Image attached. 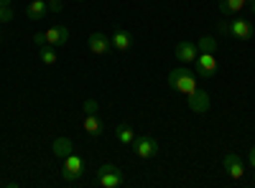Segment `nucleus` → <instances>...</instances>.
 Masks as SVG:
<instances>
[{"instance_id": "39448f33", "label": "nucleus", "mask_w": 255, "mask_h": 188, "mask_svg": "<svg viewBox=\"0 0 255 188\" xmlns=\"http://www.w3.org/2000/svg\"><path fill=\"white\" fill-rule=\"evenodd\" d=\"M194 66H197V74H199V76H204V79L215 76V74H217V69H220L215 54H204V51H199V56H197V61H194Z\"/></svg>"}, {"instance_id": "dca6fc26", "label": "nucleus", "mask_w": 255, "mask_h": 188, "mask_svg": "<svg viewBox=\"0 0 255 188\" xmlns=\"http://www.w3.org/2000/svg\"><path fill=\"white\" fill-rule=\"evenodd\" d=\"M115 137H118V142L120 145H133V140H135V130L130 127V125H118L115 127Z\"/></svg>"}, {"instance_id": "c85d7f7f", "label": "nucleus", "mask_w": 255, "mask_h": 188, "mask_svg": "<svg viewBox=\"0 0 255 188\" xmlns=\"http://www.w3.org/2000/svg\"><path fill=\"white\" fill-rule=\"evenodd\" d=\"M0 41H3V36H0Z\"/></svg>"}, {"instance_id": "5701e85b", "label": "nucleus", "mask_w": 255, "mask_h": 188, "mask_svg": "<svg viewBox=\"0 0 255 188\" xmlns=\"http://www.w3.org/2000/svg\"><path fill=\"white\" fill-rule=\"evenodd\" d=\"M217 31H220L222 36H230V23H227V20H220V23H217Z\"/></svg>"}, {"instance_id": "cd10ccee", "label": "nucleus", "mask_w": 255, "mask_h": 188, "mask_svg": "<svg viewBox=\"0 0 255 188\" xmlns=\"http://www.w3.org/2000/svg\"><path fill=\"white\" fill-rule=\"evenodd\" d=\"M77 3H82V0H77Z\"/></svg>"}, {"instance_id": "ddd939ff", "label": "nucleus", "mask_w": 255, "mask_h": 188, "mask_svg": "<svg viewBox=\"0 0 255 188\" xmlns=\"http://www.w3.org/2000/svg\"><path fill=\"white\" fill-rule=\"evenodd\" d=\"M245 8H248V0H220L222 15H240Z\"/></svg>"}, {"instance_id": "1a4fd4ad", "label": "nucleus", "mask_w": 255, "mask_h": 188, "mask_svg": "<svg viewBox=\"0 0 255 188\" xmlns=\"http://www.w3.org/2000/svg\"><path fill=\"white\" fill-rule=\"evenodd\" d=\"M90 51L97 54V56H105V54H110L113 51V41L108 38V33H90Z\"/></svg>"}, {"instance_id": "0eeeda50", "label": "nucleus", "mask_w": 255, "mask_h": 188, "mask_svg": "<svg viewBox=\"0 0 255 188\" xmlns=\"http://www.w3.org/2000/svg\"><path fill=\"white\" fill-rule=\"evenodd\" d=\"M222 165H225V171H227V176H230L232 181H240V178L245 176V163H243V158H240V155H235V153L225 155Z\"/></svg>"}, {"instance_id": "f03ea898", "label": "nucleus", "mask_w": 255, "mask_h": 188, "mask_svg": "<svg viewBox=\"0 0 255 188\" xmlns=\"http://www.w3.org/2000/svg\"><path fill=\"white\" fill-rule=\"evenodd\" d=\"M97 183L102 188H120V186H125V173L118 168V165L105 163L102 168L97 171Z\"/></svg>"}, {"instance_id": "20e7f679", "label": "nucleus", "mask_w": 255, "mask_h": 188, "mask_svg": "<svg viewBox=\"0 0 255 188\" xmlns=\"http://www.w3.org/2000/svg\"><path fill=\"white\" fill-rule=\"evenodd\" d=\"M133 150H135V155L138 158H143V160H148V158H156L158 155V142L153 140V137H148V135H135V140H133Z\"/></svg>"}, {"instance_id": "a211bd4d", "label": "nucleus", "mask_w": 255, "mask_h": 188, "mask_svg": "<svg viewBox=\"0 0 255 188\" xmlns=\"http://www.w3.org/2000/svg\"><path fill=\"white\" fill-rule=\"evenodd\" d=\"M38 59L44 61L46 66H56L59 64V56H56L54 46H38Z\"/></svg>"}, {"instance_id": "f257e3e1", "label": "nucleus", "mask_w": 255, "mask_h": 188, "mask_svg": "<svg viewBox=\"0 0 255 188\" xmlns=\"http://www.w3.org/2000/svg\"><path fill=\"white\" fill-rule=\"evenodd\" d=\"M168 87L189 97L191 92L197 89V74L189 69V64H184L181 69H171L168 71Z\"/></svg>"}, {"instance_id": "4be33fe9", "label": "nucleus", "mask_w": 255, "mask_h": 188, "mask_svg": "<svg viewBox=\"0 0 255 188\" xmlns=\"http://www.w3.org/2000/svg\"><path fill=\"white\" fill-rule=\"evenodd\" d=\"M97 112V99H84V115H95Z\"/></svg>"}, {"instance_id": "bb28decb", "label": "nucleus", "mask_w": 255, "mask_h": 188, "mask_svg": "<svg viewBox=\"0 0 255 188\" xmlns=\"http://www.w3.org/2000/svg\"><path fill=\"white\" fill-rule=\"evenodd\" d=\"M253 183H255V176H253Z\"/></svg>"}, {"instance_id": "4468645a", "label": "nucleus", "mask_w": 255, "mask_h": 188, "mask_svg": "<svg viewBox=\"0 0 255 188\" xmlns=\"http://www.w3.org/2000/svg\"><path fill=\"white\" fill-rule=\"evenodd\" d=\"M49 13V5H46V0H31V3L26 5V15L31 20H41V18H46Z\"/></svg>"}, {"instance_id": "f8f14e48", "label": "nucleus", "mask_w": 255, "mask_h": 188, "mask_svg": "<svg viewBox=\"0 0 255 188\" xmlns=\"http://www.w3.org/2000/svg\"><path fill=\"white\" fill-rule=\"evenodd\" d=\"M110 41H113V49L115 51H130L133 49V36L128 33L125 28H113Z\"/></svg>"}, {"instance_id": "f3484780", "label": "nucleus", "mask_w": 255, "mask_h": 188, "mask_svg": "<svg viewBox=\"0 0 255 188\" xmlns=\"http://www.w3.org/2000/svg\"><path fill=\"white\" fill-rule=\"evenodd\" d=\"M51 150H54V155H56V158H61V160L67 158L69 153H74V150H72V140H69V137H56V140H54V145H51Z\"/></svg>"}, {"instance_id": "a878e982", "label": "nucleus", "mask_w": 255, "mask_h": 188, "mask_svg": "<svg viewBox=\"0 0 255 188\" xmlns=\"http://www.w3.org/2000/svg\"><path fill=\"white\" fill-rule=\"evenodd\" d=\"M248 8H250V13L255 15V0H248Z\"/></svg>"}, {"instance_id": "2eb2a0df", "label": "nucleus", "mask_w": 255, "mask_h": 188, "mask_svg": "<svg viewBox=\"0 0 255 188\" xmlns=\"http://www.w3.org/2000/svg\"><path fill=\"white\" fill-rule=\"evenodd\" d=\"M102 130H105V125H102V120L97 117V112H95V115H84V132L92 135V137H97V135H102Z\"/></svg>"}, {"instance_id": "9d476101", "label": "nucleus", "mask_w": 255, "mask_h": 188, "mask_svg": "<svg viewBox=\"0 0 255 188\" xmlns=\"http://www.w3.org/2000/svg\"><path fill=\"white\" fill-rule=\"evenodd\" d=\"M209 104H212V99H209V94L204 89H194L189 94V110L191 112L204 115V112H209Z\"/></svg>"}, {"instance_id": "412c9836", "label": "nucleus", "mask_w": 255, "mask_h": 188, "mask_svg": "<svg viewBox=\"0 0 255 188\" xmlns=\"http://www.w3.org/2000/svg\"><path fill=\"white\" fill-rule=\"evenodd\" d=\"M49 13H61L64 10V0H46Z\"/></svg>"}, {"instance_id": "9b49d317", "label": "nucleus", "mask_w": 255, "mask_h": 188, "mask_svg": "<svg viewBox=\"0 0 255 188\" xmlns=\"http://www.w3.org/2000/svg\"><path fill=\"white\" fill-rule=\"evenodd\" d=\"M46 46H54V49H59V46H64L69 41V28L67 26H51V28H46Z\"/></svg>"}, {"instance_id": "423d86ee", "label": "nucleus", "mask_w": 255, "mask_h": 188, "mask_svg": "<svg viewBox=\"0 0 255 188\" xmlns=\"http://www.w3.org/2000/svg\"><path fill=\"white\" fill-rule=\"evenodd\" d=\"M174 56L181 64H194L197 56H199V49H197V44H191V41H179L176 49H174Z\"/></svg>"}, {"instance_id": "6ab92c4d", "label": "nucleus", "mask_w": 255, "mask_h": 188, "mask_svg": "<svg viewBox=\"0 0 255 188\" xmlns=\"http://www.w3.org/2000/svg\"><path fill=\"white\" fill-rule=\"evenodd\" d=\"M197 49L204 51V54H215V51H217V38H215V36H202L199 44H197Z\"/></svg>"}, {"instance_id": "7ed1b4c3", "label": "nucleus", "mask_w": 255, "mask_h": 188, "mask_svg": "<svg viewBox=\"0 0 255 188\" xmlns=\"http://www.w3.org/2000/svg\"><path fill=\"white\" fill-rule=\"evenodd\" d=\"M82 173H84V158L77 155V153H69L67 158H64V168H61L64 181H67V183H74V181L82 178Z\"/></svg>"}, {"instance_id": "b1692460", "label": "nucleus", "mask_w": 255, "mask_h": 188, "mask_svg": "<svg viewBox=\"0 0 255 188\" xmlns=\"http://www.w3.org/2000/svg\"><path fill=\"white\" fill-rule=\"evenodd\" d=\"M33 44L36 46H46V36L44 33H33Z\"/></svg>"}, {"instance_id": "6e6552de", "label": "nucleus", "mask_w": 255, "mask_h": 188, "mask_svg": "<svg viewBox=\"0 0 255 188\" xmlns=\"http://www.w3.org/2000/svg\"><path fill=\"white\" fill-rule=\"evenodd\" d=\"M253 33H255V28H253V23H250L248 18L230 20V36H235V38H240V41H250Z\"/></svg>"}, {"instance_id": "aec40b11", "label": "nucleus", "mask_w": 255, "mask_h": 188, "mask_svg": "<svg viewBox=\"0 0 255 188\" xmlns=\"http://www.w3.org/2000/svg\"><path fill=\"white\" fill-rule=\"evenodd\" d=\"M10 3H13V0H0V23H10V20H13Z\"/></svg>"}, {"instance_id": "393cba45", "label": "nucleus", "mask_w": 255, "mask_h": 188, "mask_svg": "<svg viewBox=\"0 0 255 188\" xmlns=\"http://www.w3.org/2000/svg\"><path fill=\"white\" fill-rule=\"evenodd\" d=\"M248 160H250V168L255 171V145L250 148V153H248Z\"/></svg>"}]
</instances>
